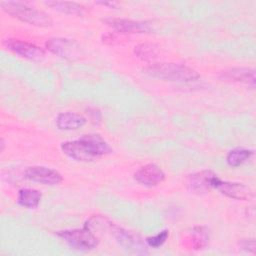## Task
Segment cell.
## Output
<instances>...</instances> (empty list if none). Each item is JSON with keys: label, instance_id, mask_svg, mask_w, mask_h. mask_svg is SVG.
<instances>
[{"label": "cell", "instance_id": "cell-20", "mask_svg": "<svg viewBox=\"0 0 256 256\" xmlns=\"http://www.w3.org/2000/svg\"><path fill=\"white\" fill-rule=\"evenodd\" d=\"M169 237V231L168 230H163L162 232H160L159 234L152 236V237H148L146 239V243L147 246L151 247V248H159L161 247L168 239Z\"/></svg>", "mask_w": 256, "mask_h": 256}, {"label": "cell", "instance_id": "cell-1", "mask_svg": "<svg viewBox=\"0 0 256 256\" xmlns=\"http://www.w3.org/2000/svg\"><path fill=\"white\" fill-rule=\"evenodd\" d=\"M62 152L78 162H94L111 152L107 141L99 134H87L61 144Z\"/></svg>", "mask_w": 256, "mask_h": 256}, {"label": "cell", "instance_id": "cell-6", "mask_svg": "<svg viewBox=\"0 0 256 256\" xmlns=\"http://www.w3.org/2000/svg\"><path fill=\"white\" fill-rule=\"evenodd\" d=\"M211 187L218 190L221 194L235 200H250L253 197V191L246 185L236 182L223 181L217 175L211 179Z\"/></svg>", "mask_w": 256, "mask_h": 256}, {"label": "cell", "instance_id": "cell-15", "mask_svg": "<svg viewBox=\"0 0 256 256\" xmlns=\"http://www.w3.org/2000/svg\"><path fill=\"white\" fill-rule=\"evenodd\" d=\"M87 120L84 116L75 112L60 113L56 119V125L60 130L70 131L82 128Z\"/></svg>", "mask_w": 256, "mask_h": 256}, {"label": "cell", "instance_id": "cell-21", "mask_svg": "<svg viewBox=\"0 0 256 256\" xmlns=\"http://www.w3.org/2000/svg\"><path fill=\"white\" fill-rule=\"evenodd\" d=\"M242 250L249 252V253H255V240L253 238L249 239H242L239 243Z\"/></svg>", "mask_w": 256, "mask_h": 256}, {"label": "cell", "instance_id": "cell-4", "mask_svg": "<svg viewBox=\"0 0 256 256\" xmlns=\"http://www.w3.org/2000/svg\"><path fill=\"white\" fill-rule=\"evenodd\" d=\"M71 248L78 251H90L98 246L99 239L86 224L82 229L64 230L56 233Z\"/></svg>", "mask_w": 256, "mask_h": 256}, {"label": "cell", "instance_id": "cell-8", "mask_svg": "<svg viewBox=\"0 0 256 256\" xmlns=\"http://www.w3.org/2000/svg\"><path fill=\"white\" fill-rule=\"evenodd\" d=\"M25 177L31 181L44 185H58L62 182V175L55 169L45 166H32L25 170Z\"/></svg>", "mask_w": 256, "mask_h": 256}, {"label": "cell", "instance_id": "cell-13", "mask_svg": "<svg viewBox=\"0 0 256 256\" xmlns=\"http://www.w3.org/2000/svg\"><path fill=\"white\" fill-rule=\"evenodd\" d=\"M214 176L215 174L210 170H203L190 175L187 182L190 191L196 194H202L210 191L212 189L211 179Z\"/></svg>", "mask_w": 256, "mask_h": 256}, {"label": "cell", "instance_id": "cell-9", "mask_svg": "<svg viewBox=\"0 0 256 256\" xmlns=\"http://www.w3.org/2000/svg\"><path fill=\"white\" fill-rule=\"evenodd\" d=\"M45 45L51 53L65 59H74L80 52V46L74 40L67 38H52Z\"/></svg>", "mask_w": 256, "mask_h": 256}, {"label": "cell", "instance_id": "cell-5", "mask_svg": "<svg viewBox=\"0 0 256 256\" xmlns=\"http://www.w3.org/2000/svg\"><path fill=\"white\" fill-rule=\"evenodd\" d=\"M111 231L115 241L126 251L142 254L147 253V243L139 235L113 224H111Z\"/></svg>", "mask_w": 256, "mask_h": 256}, {"label": "cell", "instance_id": "cell-19", "mask_svg": "<svg viewBox=\"0 0 256 256\" xmlns=\"http://www.w3.org/2000/svg\"><path fill=\"white\" fill-rule=\"evenodd\" d=\"M134 53L143 61H152L158 56V46L150 43H142L135 47Z\"/></svg>", "mask_w": 256, "mask_h": 256}, {"label": "cell", "instance_id": "cell-10", "mask_svg": "<svg viewBox=\"0 0 256 256\" xmlns=\"http://www.w3.org/2000/svg\"><path fill=\"white\" fill-rule=\"evenodd\" d=\"M134 179L141 185L154 187L165 180V173L158 165L149 163L141 166L134 173Z\"/></svg>", "mask_w": 256, "mask_h": 256}, {"label": "cell", "instance_id": "cell-17", "mask_svg": "<svg viewBox=\"0 0 256 256\" xmlns=\"http://www.w3.org/2000/svg\"><path fill=\"white\" fill-rule=\"evenodd\" d=\"M46 5L50 6L52 9L59 11L68 15H83L85 8L83 5L76 2H67V1H48Z\"/></svg>", "mask_w": 256, "mask_h": 256}, {"label": "cell", "instance_id": "cell-2", "mask_svg": "<svg viewBox=\"0 0 256 256\" xmlns=\"http://www.w3.org/2000/svg\"><path fill=\"white\" fill-rule=\"evenodd\" d=\"M142 71L151 78L169 82L190 83L200 78L195 69L177 63H152L144 67Z\"/></svg>", "mask_w": 256, "mask_h": 256}, {"label": "cell", "instance_id": "cell-18", "mask_svg": "<svg viewBox=\"0 0 256 256\" xmlns=\"http://www.w3.org/2000/svg\"><path fill=\"white\" fill-rule=\"evenodd\" d=\"M253 151L245 148H235L229 151L226 157L227 164L230 167H238L248 161L253 156Z\"/></svg>", "mask_w": 256, "mask_h": 256}, {"label": "cell", "instance_id": "cell-22", "mask_svg": "<svg viewBox=\"0 0 256 256\" xmlns=\"http://www.w3.org/2000/svg\"><path fill=\"white\" fill-rule=\"evenodd\" d=\"M4 146H5V143H4V140L1 139V142H0V151L3 152L4 151Z\"/></svg>", "mask_w": 256, "mask_h": 256}, {"label": "cell", "instance_id": "cell-16", "mask_svg": "<svg viewBox=\"0 0 256 256\" xmlns=\"http://www.w3.org/2000/svg\"><path fill=\"white\" fill-rule=\"evenodd\" d=\"M41 198L42 194L39 191L31 188H24L19 190L17 201L22 207L33 209L40 204Z\"/></svg>", "mask_w": 256, "mask_h": 256}, {"label": "cell", "instance_id": "cell-3", "mask_svg": "<svg viewBox=\"0 0 256 256\" xmlns=\"http://www.w3.org/2000/svg\"><path fill=\"white\" fill-rule=\"evenodd\" d=\"M0 6L7 14L13 18H16L29 25L46 28L52 26L53 24L51 17L47 13L30 7L25 3L15 1H2Z\"/></svg>", "mask_w": 256, "mask_h": 256}, {"label": "cell", "instance_id": "cell-14", "mask_svg": "<svg viewBox=\"0 0 256 256\" xmlns=\"http://www.w3.org/2000/svg\"><path fill=\"white\" fill-rule=\"evenodd\" d=\"M221 75L225 79L248 85L251 88L255 87L256 78L254 69L246 67H236L222 71Z\"/></svg>", "mask_w": 256, "mask_h": 256}, {"label": "cell", "instance_id": "cell-7", "mask_svg": "<svg viewBox=\"0 0 256 256\" xmlns=\"http://www.w3.org/2000/svg\"><path fill=\"white\" fill-rule=\"evenodd\" d=\"M4 45L10 51L30 61L39 62L45 58V51L42 48L26 41L9 38L4 41Z\"/></svg>", "mask_w": 256, "mask_h": 256}, {"label": "cell", "instance_id": "cell-12", "mask_svg": "<svg viewBox=\"0 0 256 256\" xmlns=\"http://www.w3.org/2000/svg\"><path fill=\"white\" fill-rule=\"evenodd\" d=\"M210 241V230L207 227L196 226L191 228L183 239L184 245L190 250L199 251L207 247Z\"/></svg>", "mask_w": 256, "mask_h": 256}, {"label": "cell", "instance_id": "cell-11", "mask_svg": "<svg viewBox=\"0 0 256 256\" xmlns=\"http://www.w3.org/2000/svg\"><path fill=\"white\" fill-rule=\"evenodd\" d=\"M105 22L114 30L123 34H143L150 33L152 31L150 24L142 21H134L122 18H110L106 19Z\"/></svg>", "mask_w": 256, "mask_h": 256}]
</instances>
